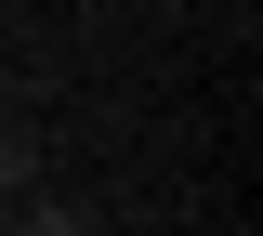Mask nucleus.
I'll use <instances>...</instances> for the list:
<instances>
[{
	"mask_svg": "<svg viewBox=\"0 0 263 236\" xmlns=\"http://www.w3.org/2000/svg\"><path fill=\"white\" fill-rule=\"evenodd\" d=\"M13 184H27V132L0 118V197H13Z\"/></svg>",
	"mask_w": 263,
	"mask_h": 236,
	"instance_id": "obj_1",
	"label": "nucleus"
},
{
	"mask_svg": "<svg viewBox=\"0 0 263 236\" xmlns=\"http://www.w3.org/2000/svg\"><path fill=\"white\" fill-rule=\"evenodd\" d=\"M13 236H92V223H79V210H27Z\"/></svg>",
	"mask_w": 263,
	"mask_h": 236,
	"instance_id": "obj_2",
	"label": "nucleus"
}]
</instances>
